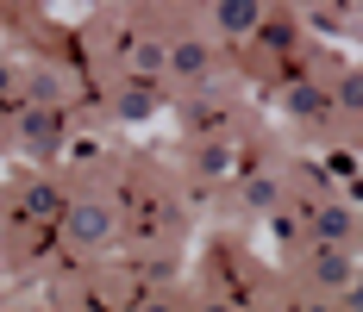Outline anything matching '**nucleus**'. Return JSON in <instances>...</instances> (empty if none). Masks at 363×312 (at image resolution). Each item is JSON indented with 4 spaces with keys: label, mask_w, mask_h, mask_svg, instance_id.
<instances>
[{
    "label": "nucleus",
    "mask_w": 363,
    "mask_h": 312,
    "mask_svg": "<svg viewBox=\"0 0 363 312\" xmlns=\"http://www.w3.org/2000/svg\"><path fill=\"white\" fill-rule=\"evenodd\" d=\"M257 19V0H225V25L238 32V25H251Z\"/></svg>",
    "instance_id": "nucleus-1"
}]
</instances>
